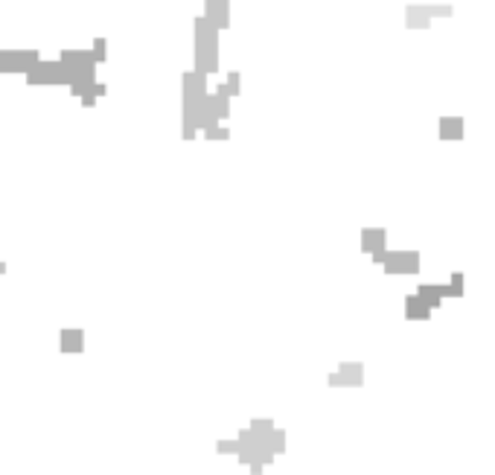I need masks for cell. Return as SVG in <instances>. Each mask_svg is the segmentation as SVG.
<instances>
[{
  "label": "cell",
  "instance_id": "cell-1",
  "mask_svg": "<svg viewBox=\"0 0 495 475\" xmlns=\"http://www.w3.org/2000/svg\"><path fill=\"white\" fill-rule=\"evenodd\" d=\"M329 385H361V365H344L341 373L329 376Z\"/></svg>",
  "mask_w": 495,
  "mask_h": 475
}]
</instances>
